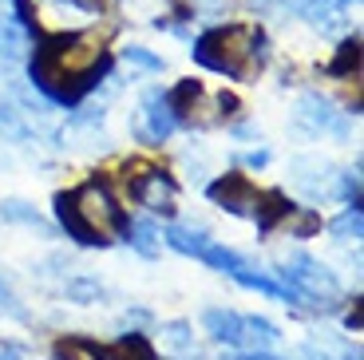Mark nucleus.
<instances>
[{
    "mask_svg": "<svg viewBox=\"0 0 364 360\" xmlns=\"http://www.w3.org/2000/svg\"><path fill=\"white\" fill-rule=\"evenodd\" d=\"M293 210L297 206H293V198L285 194V190H262V194H254V226H257V234L269 238L282 222H289Z\"/></svg>",
    "mask_w": 364,
    "mask_h": 360,
    "instance_id": "nucleus-8",
    "label": "nucleus"
},
{
    "mask_svg": "<svg viewBox=\"0 0 364 360\" xmlns=\"http://www.w3.org/2000/svg\"><path fill=\"white\" fill-rule=\"evenodd\" d=\"M226 360H282V356H273L269 349H246V352H237V356H226Z\"/></svg>",
    "mask_w": 364,
    "mask_h": 360,
    "instance_id": "nucleus-29",
    "label": "nucleus"
},
{
    "mask_svg": "<svg viewBox=\"0 0 364 360\" xmlns=\"http://www.w3.org/2000/svg\"><path fill=\"white\" fill-rule=\"evenodd\" d=\"M163 242L171 245L174 253H182V258H198V253L206 250L210 234H206V230H198V226H178V222H171V226L163 230Z\"/></svg>",
    "mask_w": 364,
    "mask_h": 360,
    "instance_id": "nucleus-11",
    "label": "nucleus"
},
{
    "mask_svg": "<svg viewBox=\"0 0 364 360\" xmlns=\"http://www.w3.org/2000/svg\"><path fill=\"white\" fill-rule=\"evenodd\" d=\"M107 75H111V52H103L100 44H91L80 32L36 36V52L28 60L32 88L44 91V100L55 103V107H75Z\"/></svg>",
    "mask_w": 364,
    "mask_h": 360,
    "instance_id": "nucleus-1",
    "label": "nucleus"
},
{
    "mask_svg": "<svg viewBox=\"0 0 364 360\" xmlns=\"http://www.w3.org/2000/svg\"><path fill=\"white\" fill-rule=\"evenodd\" d=\"M127 194L139 202V206L151 210V214L174 218V194H178V182H174L163 166L127 162Z\"/></svg>",
    "mask_w": 364,
    "mask_h": 360,
    "instance_id": "nucleus-3",
    "label": "nucleus"
},
{
    "mask_svg": "<svg viewBox=\"0 0 364 360\" xmlns=\"http://www.w3.org/2000/svg\"><path fill=\"white\" fill-rule=\"evenodd\" d=\"M0 222H12V226H32V230H44L48 234V222L32 202L24 198H4L0 202Z\"/></svg>",
    "mask_w": 364,
    "mask_h": 360,
    "instance_id": "nucleus-15",
    "label": "nucleus"
},
{
    "mask_svg": "<svg viewBox=\"0 0 364 360\" xmlns=\"http://www.w3.org/2000/svg\"><path fill=\"white\" fill-rule=\"evenodd\" d=\"M123 242L131 245V250H139L143 258H159V245H163V234H159L155 218H131V230Z\"/></svg>",
    "mask_w": 364,
    "mask_h": 360,
    "instance_id": "nucleus-12",
    "label": "nucleus"
},
{
    "mask_svg": "<svg viewBox=\"0 0 364 360\" xmlns=\"http://www.w3.org/2000/svg\"><path fill=\"white\" fill-rule=\"evenodd\" d=\"M202 329L218 344H226V349H246V324H242V313H234V309L210 305L202 313Z\"/></svg>",
    "mask_w": 364,
    "mask_h": 360,
    "instance_id": "nucleus-9",
    "label": "nucleus"
},
{
    "mask_svg": "<svg viewBox=\"0 0 364 360\" xmlns=\"http://www.w3.org/2000/svg\"><path fill=\"white\" fill-rule=\"evenodd\" d=\"M163 333H166V341H171L178 352H191L194 349V333H191V324H186V321H171Z\"/></svg>",
    "mask_w": 364,
    "mask_h": 360,
    "instance_id": "nucleus-26",
    "label": "nucleus"
},
{
    "mask_svg": "<svg viewBox=\"0 0 364 360\" xmlns=\"http://www.w3.org/2000/svg\"><path fill=\"white\" fill-rule=\"evenodd\" d=\"M337 190H341V198H345L348 206L360 210V179H356L353 171H348V174H337Z\"/></svg>",
    "mask_w": 364,
    "mask_h": 360,
    "instance_id": "nucleus-28",
    "label": "nucleus"
},
{
    "mask_svg": "<svg viewBox=\"0 0 364 360\" xmlns=\"http://www.w3.org/2000/svg\"><path fill=\"white\" fill-rule=\"evenodd\" d=\"M68 4H75L83 12H100V0H68Z\"/></svg>",
    "mask_w": 364,
    "mask_h": 360,
    "instance_id": "nucleus-32",
    "label": "nucleus"
},
{
    "mask_svg": "<svg viewBox=\"0 0 364 360\" xmlns=\"http://www.w3.org/2000/svg\"><path fill=\"white\" fill-rule=\"evenodd\" d=\"M313 234H321V214L313 206H297L289 214V238H313Z\"/></svg>",
    "mask_w": 364,
    "mask_h": 360,
    "instance_id": "nucleus-22",
    "label": "nucleus"
},
{
    "mask_svg": "<svg viewBox=\"0 0 364 360\" xmlns=\"http://www.w3.org/2000/svg\"><path fill=\"white\" fill-rule=\"evenodd\" d=\"M198 261H202V265H210V270H218V273H230V277L246 265L242 253L230 250V245H222V242H206V250L198 253Z\"/></svg>",
    "mask_w": 364,
    "mask_h": 360,
    "instance_id": "nucleus-16",
    "label": "nucleus"
},
{
    "mask_svg": "<svg viewBox=\"0 0 364 360\" xmlns=\"http://www.w3.org/2000/svg\"><path fill=\"white\" fill-rule=\"evenodd\" d=\"M163 100H166V107L174 111V119L182 123V119L194 111V103L202 100V83L198 80H178L171 91H163Z\"/></svg>",
    "mask_w": 364,
    "mask_h": 360,
    "instance_id": "nucleus-14",
    "label": "nucleus"
},
{
    "mask_svg": "<svg viewBox=\"0 0 364 360\" xmlns=\"http://www.w3.org/2000/svg\"><path fill=\"white\" fill-rule=\"evenodd\" d=\"M194 63L226 80H246L250 63L265 60V32L254 24H214L191 44Z\"/></svg>",
    "mask_w": 364,
    "mask_h": 360,
    "instance_id": "nucleus-2",
    "label": "nucleus"
},
{
    "mask_svg": "<svg viewBox=\"0 0 364 360\" xmlns=\"http://www.w3.org/2000/svg\"><path fill=\"white\" fill-rule=\"evenodd\" d=\"M341 360H360V352L353 349V352H345V356H341Z\"/></svg>",
    "mask_w": 364,
    "mask_h": 360,
    "instance_id": "nucleus-35",
    "label": "nucleus"
},
{
    "mask_svg": "<svg viewBox=\"0 0 364 360\" xmlns=\"http://www.w3.org/2000/svg\"><path fill=\"white\" fill-rule=\"evenodd\" d=\"M234 281L242 289H254V293H262V297H269V301H285V305H293V297H289V289L282 285V281L273 277V273H250L246 265L234 273Z\"/></svg>",
    "mask_w": 364,
    "mask_h": 360,
    "instance_id": "nucleus-13",
    "label": "nucleus"
},
{
    "mask_svg": "<svg viewBox=\"0 0 364 360\" xmlns=\"http://www.w3.org/2000/svg\"><path fill=\"white\" fill-rule=\"evenodd\" d=\"M246 166H250V171H262V166H269V151H250V154H246Z\"/></svg>",
    "mask_w": 364,
    "mask_h": 360,
    "instance_id": "nucleus-30",
    "label": "nucleus"
},
{
    "mask_svg": "<svg viewBox=\"0 0 364 360\" xmlns=\"http://www.w3.org/2000/svg\"><path fill=\"white\" fill-rule=\"evenodd\" d=\"M328 234L337 238V242H356V238L364 234V218H360V210L348 206L345 214H337L333 222H328Z\"/></svg>",
    "mask_w": 364,
    "mask_h": 360,
    "instance_id": "nucleus-20",
    "label": "nucleus"
},
{
    "mask_svg": "<svg viewBox=\"0 0 364 360\" xmlns=\"http://www.w3.org/2000/svg\"><path fill=\"white\" fill-rule=\"evenodd\" d=\"M100 360H159V352H155V344H151V337L131 329V333L115 337L111 344H103Z\"/></svg>",
    "mask_w": 364,
    "mask_h": 360,
    "instance_id": "nucleus-10",
    "label": "nucleus"
},
{
    "mask_svg": "<svg viewBox=\"0 0 364 360\" xmlns=\"http://www.w3.org/2000/svg\"><path fill=\"white\" fill-rule=\"evenodd\" d=\"M24 28L16 24V20H9V16H0V55H20L24 52Z\"/></svg>",
    "mask_w": 364,
    "mask_h": 360,
    "instance_id": "nucleus-23",
    "label": "nucleus"
},
{
    "mask_svg": "<svg viewBox=\"0 0 364 360\" xmlns=\"http://www.w3.org/2000/svg\"><path fill=\"white\" fill-rule=\"evenodd\" d=\"M0 360H20V356H16V349H0Z\"/></svg>",
    "mask_w": 364,
    "mask_h": 360,
    "instance_id": "nucleus-34",
    "label": "nucleus"
},
{
    "mask_svg": "<svg viewBox=\"0 0 364 360\" xmlns=\"http://www.w3.org/2000/svg\"><path fill=\"white\" fill-rule=\"evenodd\" d=\"M123 60H127V63H135V68H143V72H163V68H166V60H163V55L146 52L143 44H127V48H123Z\"/></svg>",
    "mask_w": 364,
    "mask_h": 360,
    "instance_id": "nucleus-24",
    "label": "nucleus"
},
{
    "mask_svg": "<svg viewBox=\"0 0 364 360\" xmlns=\"http://www.w3.org/2000/svg\"><path fill=\"white\" fill-rule=\"evenodd\" d=\"M356 68H360V40L348 36V40H341L337 55L325 63V75H333V80H345V75H353Z\"/></svg>",
    "mask_w": 364,
    "mask_h": 360,
    "instance_id": "nucleus-17",
    "label": "nucleus"
},
{
    "mask_svg": "<svg viewBox=\"0 0 364 360\" xmlns=\"http://www.w3.org/2000/svg\"><path fill=\"white\" fill-rule=\"evenodd\" d=\"M0 4H4V0H0Z\"/></svg>",
    "mask_w": 364,
    "mask_h": 360,
    "instance_id": "nucleus-36",
    "label": "nucleus"
},
{
    "mask_svg": "<svg viewBox=\"0 0 364 360\" xmlns=\"http://www.w3.org/2000/svg\"><path fill=\"white\" fill-rule=\"evenodd\" d=\"M52 218H55V226H60L75 245H83V250H107V245H111V238L100 234V230L87 222V214H83L80 194H75V190H60V194H55V198H52Z\"/></svg>",
    "mask_w": 364,
    "mask_h": 360,
    "instance_id": "nucleus-4",
    "label": "nucleus"
},
{
    "mask_svg": "<svg viewBox=\"0 0 364 360\" xmlns=\"http://www.w3.org/2000/svg\"><path fill=\"white\" fill-rule=\"evenodd\" d=\"M0 313H9L12 321H28V309L20 305V297L12 293V285L4 277H0Z\"/></svg>",
    "mask_w": 364,
    "mask_h": 360,
    "instance_id": "nucleus-25",
    "label": "nucleus"
},
{
    "mask_svg": "<svg viewBox=\"0 0 364 360\" xmlns=\"http://www.w3.org/2000/svg\"><path fill=\"white\" fill-rule=\"evenodd\" d=\"M345 329H353V333H356V329H360V309H353V313L345 317Z\"/></svg>",
    "mask_w": 364,
    "mask_h": 360,
    "instance_id": "nucleus-33",
    "label": "nucleus"
},
{
    "mask_svg": "<svg viewBox=\"0 0 364 360\" xmlns=\"http://www.w3.org/2000/svg\"><path fill=\"white\" fill-rule=\"evenodd\" d=\"M143 119H146V123L139 127V139H146L151 147L166 143V139L178 131V119H174V111L166 107V100H163V91H159V88H151L143 95Z\"/></svg>",
    "mask_w": 364,
    "mask_h": 360,
    "instance_id": "nucleus-6",
    "label": "nucleus"
},
{
    "mask_svg": "<svg viewBox=\"0 0 364 360\" xmlns=\"http://www.w3.org/2000/svg\"><path fill=\"white\" fill-rule=\"evenodd\" d=\"M254 194H257V190L250 186V179L242 171H226V174H218V179L206 186V198L214 202V206L230 210V214H250Z\"/></svg>",
    "mask_w": 364,
    "mask_h": 360,
    "instance_id": "nucleus-5",
    "label": "nucleus"
},
{
    "mask_svg": "<svg viewBox=\"0 0 364 360\" xmlns=\"http://www.w3.org/2000/svg\"><path fill=\"white\" fill-rule=\"evenodd\" d=\"M297 119H301V127H305L309 135H321V131H337V135L345 139V123H341V115L333 111V103H328L321 91H305V95H301Z\"/></svg>",
    "mask_w": 364,
    "mask_h": 360,
    "instance_id": "nucleus-7",
    "label": "nucleus"
},
{
    "mask_svg": "<svg viewBox=\"0 0 364 360\" xmlns=\"http://www.w3.org/2000/svg\"><path fill=\"white\" fill-rule=\"evenodd\" d=\"M12 12H16V24L36 40L40 36V24H36V12H32V0H12Z\"/></svg>",
    "mask_w": 364,
    "mask_h": 360,
    "instance_id": "nucleus-27",
    "label": "nucleus"
},
{
    "mask_svg": "<svg viewBox=\"0 0 364 360\" xmlns=\"http://www.w3.org/2000/svg\"><path fill=\"white\" fill-rule=\"evenodd\" d=\"M64 293H68V301H75V305H95V301L103 297V285H100V277L80 273V277H68Z\"/></svg>",
    "mask_w": 364,
    "mask_h": 360,
    "instance_id": "nucleus-19",
    "label": "nucleus"
},
{
    "mask_svg": "<svg viewBox=\"0 0 364 360\" xmlns=\"http://www.w3.org/2000/svg\"><path fill=\"white\" fill-rule=\"evenodd\" d=\"M285 4L305 20H321V16H333L337 9H348L353 0H285Z\"/></svg>",
    "mask_w": 364,
    "mask_h": 360,
    "instance_id": "nucleus-21",
    "label": "nucleus"
},
{
    "mask_svg": "<svg viewBox=\"0 0 364 360\" xmlns=\"http://www.w3.org/2000/svg\"><path fill=\"white\" fill-rule=\"evenodd\" d=\"M242 324H246V349H269V344L282 337V329H277V324L265 321V317H257V313L242 317Z\"/></svg>",
    "mask_w": 364,
    "mask_h": 360,
    "instance_id": "nucleus-18",
    "label": "nucleus"
},
{
    "mask_svg": "<svg viewBox=\"0 0 364 360\" xmlns=\"http://www.w3.org/2000/svg\"><path fill=\"white\" fill-rule=\"evenodd\" d=\"M218 107H222V115H237V100H234V95H226V91L218 95Z\"/></svg>",
    "mask_w": 364,
    "mask_h": 360,
    "instance_id": "nucleus-31",
    "label": "nucleus"
}]
</instances>
